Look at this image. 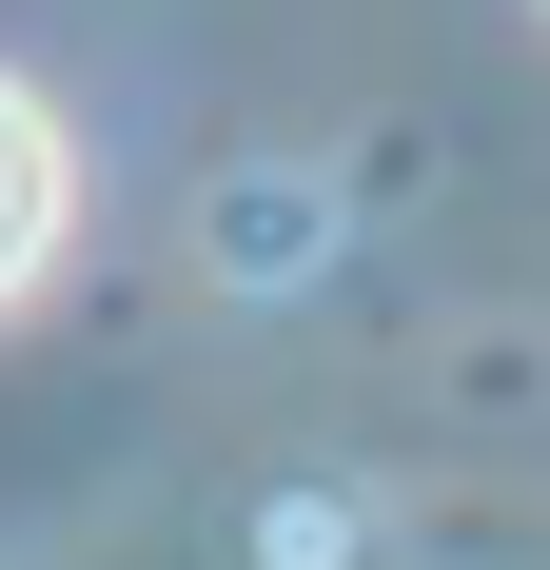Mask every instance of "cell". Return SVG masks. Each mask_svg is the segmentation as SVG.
<instances>
[{"mask_svg":"<svg viewBox=\"0 0 550 570\" xmlns=\"http://www.w3.org/2000/svg\"><path fill=\"white\" fill-rule=\"evenodd\" d=\"M59 217H79V158H59V118L20 99V79H0V295H40Z\"/></svg>","mask_w":550,"mask_h":570,"instance_id":"obj_1","label":"cell"}]
</instances>
